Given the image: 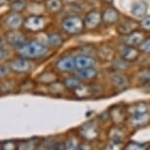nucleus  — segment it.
Segmentation results:
<instances>
[{"mask_svg":"<svg viewBox=\"0 0 150 150\" xmlns=\"http://www.w3.org/2000/svg\"><path fill=\"white\" fill-rule=\"evenodd\" d=\"M148 150H150V146H149V148H148Z\"/></svg>","mask_w":150,"mask_h":150,"instance_id":"79ce46f5","label":"nucleus"},{"mask_svg":"<svg viewBox=\"0 0 150 150\" xmlns=\"http://www.w3.org/2000/svg\"><path fill=\"white\" fill-rule=\"evenodd\" d=\"M10 56V49L6 44H0V61L5 60Z\"/></svg>","mask_w":150,"mask_h":150,"instance_id":"c85d7f7f","label":"nucleus"},{"mask_svg":"<svg viewBox=\"0 0 150 150\" xmlns=\"http://www.w3.org/2000/svg\"><path fill=\"white\" fill-rule=\"evenodd\" d=\"M104 1L107 2V3H112V2L114 1V0H104Z\"/></svg>","mask_w":150,"mask_h":150,"instance_id":"ea45409f","label":"nucleus"},{"mask_svg":"<svg viewBox=\"0 0 150 150\" xmlns=\"http://www.w3.org/2000/svg\"><path fill=\"white\" fill-rule=\"evenodd\" d=\"M26 3L25 1L23 0H16L14 1L12 4H11V8H12L13 12L15 13H20V12H23L25 9H26Z\"/></svg>","mask_w":150,"mask_h":150,"instance_id":"a878e982","label":"nucleus"},{"mask_svg":"<svg viewBox=\"0 0 150 150\" xmlns=\"http://www.w3.org/2000/svg\"><path fill=\"white\" fill-rule=\"evenodd\" d=\"M76 150H91V148L88 145H86V144H81V145L77 146Z\"/></svg>","mask_w":150,"mask_h":150,"instance_id":"58836bf2","label":"nucleus"},{"mask_svg":"<svg viewBox=\"0 0 150 150\" xmlns=\"http://www.w3.org/2000/svg\"><path fill=\"white\" fill-rule=\"evenodd\" d=\"M14 1H16V0H0V6H3V5H11Z\"/></svg>","mask_w":150,"mask_h":150,"instance_id":"4c0bfd02","label":"nucleus"},{"mask_svg":"<svg viewBox=\"0 0 150 150\" xmlns=\"http://www.w3.org/2000/svg\"><path fill=\"white\" fill-rule=\"evenodd\" d=\"M111 81H112L113 86L120 89L126 88V87H128L129 86L128 78L124 75H114L111 79Z\"/></svg>","mask_w":150,"mask_h":150,"instance_id":"aec40b11","label":"nucleus"},{"mask_svg":"<svg viewBox=\"0 0 150 150\" xmlns=\"http://www.w3.org/2000/svg\"><path fill=\"white\" fill-rule=\"evenodd\" d=\"M24 23L23 17L19 13H12L5 20V25L11 30H17Z\"/></svg>","mask_w":150,"mask_h":150,"instance_id":"2eb2a0df","label":"nucleus"},{"mask_svg":"<svg viewBox=\"0 0 150 150\" xmlns=\"http://www.w3.org/2000/svg\"><path fill=\"white\" fill-rule=\"evenodd\" d=\"M55 67L57 68V70L61 71V72H71L74 69H76L75 58L71 57V56L62 57L56 62Z\"/></svg>","mask_w":150,"mask_h":150,"instance_id":"6e6552de","label":"nucleus"},{"mask_svg":"<svg viewBox=\"0 0 150 150\" xmlns=\"http://www.w3.org/2000/svg\"><path fill=\"white\" fill-rule=\"evenodd\" d=\"M147 11H148V4L146 1L143 0H138L132 3L131 12L135 17H143L146 15Z\"/></svg>","mask_w":150,"mask_h":150,"instance_id":"ddd939ff","label":"nucleus"},{"mask_svg":"<svg viewBox=\"0 0 150 150\" xmlns=\"http://www.w3.org/2000/svg\"><path fill=\"white\" fill-rule=\"evenodd\" d=\"M47 51L48 47L46 44L38 40H33L27 42L24 45H22L21 47H19L18 54L22 58L32 60V59H38L43 57Z\"/></svg>","mask_w":150,"mask_h":150,"instance_id":"f257e3e1","label":"nucleus"},{"mask_svg":"<svg viewBox=\"0 0 150 150\" xmlns=\"http://www.w3.org/2000/svg\"><path fill=\"white\" fill-rule=\"evenodd\" d=\"M81 134L86 140H94L98 137L99 131L94 124L88 123L83 127V129H81Z\"/></svg>","mask_w":150,"mask_h":150,"instance_id":"f8f14e48","label":"nucleus"},{"mask_svg":"<svg viewBox=\"0 0 150 150\" xmlns=\"http://www.w3.org/2000/svg\"><path fill=\"white\" fill-rule=\"evenodd\" d=\"M140 81H142L143 83H150V70H143L142 72L139 73L138 76Z\"/></svg>","mask_w":150,"mask_h":150,"instance_id":"c756f323","label":"nucleus"},{"mask_svg":"<svg viewBox=\"0 0 150 150\" xmlns=\"http://www.w3.org/2000/svg\"><path fill=\"white\" fill-rule=\"evenodd\" d=\"M124 150H146V146L142 143L131 142L128 145H126Z\"/></svg>","mask_w":150,"mask_h":150,"instance_id":"cd10ccee","label":"nucleus"},{"mask_svg":"<svg viewBox=\"0 0 150 150\" xmlns=\"http://www.w3.org/2000/svg\"><path fill=\"white\" fill-rule=\"evenodd\" d=\"M125 115H126V112H125L124 108L120 106H114L110 110V116H111L112 120L116 123L123 122L125 120Z\"/></svg>","mask_w":150,"mask_h":150,"instance_id":"412c9836","label":"nucleus"},{"mask_svg":"<svg viewBox=\"0 0 150 150\" xmlns=\"http://www.w3.org/2000/svg\"><path fill=\"white\" fill-rule=\"evenodd\" d=\"M75 63H76V69L83 70V69H86V68L94 67L96 61L91 55L81 54L75 58Z\"/></svg>","mask_w":150,"mask_h":150,"instance_id":"0eeeda50","label":"nucleus"},{"mask_svg":"<svg viewBox=\"0 0 150 150\" xmlns=\"http://www.w3.org/2000/svg\"><path fill=\"white\" fill-rule=\"evenodd\" d=\"M144 39H145L144 33L140 32V30H135V32L126 35L125 44L129 45V46H137V45H140L142 43Z\"/></svg>","mask_w":150,"mask_h":150,"instance_id":"9b49d317","label":"nucleus"},{"mask_svg":"<svg viewBox=\"0 0 150 150\" xmlns=\"http://www.w3.org/2000/svg\"><path fill=\"white\" fill-rule=\"evenodd\" d=\"M65 86H66L67 88L69 89H73L75 90L77 87H79L81 86V83L79 81V79H76V78H69V79H66L65 80Z\"/></svg>","mask_w":150,"mask_h":150,"instance_id":"393cba45","label":"nucleus"},{"mask_svg":"<svg viewBox=\"0 0 150 150\" xmlns=\"http://www.w3.org/2000/svg\"><path fill=\"white\" fill-rule=\"evenodd\" d=\"M139 50L144 53H150V38L144 39L142 43L139 45Z\"/></svg>","mask_w":150,"mask_h":150,"instance_id":"7c9ffc66","label":"nucleus"},{"mask_svg":"<svg viewBox=\"0 0 150 150\" xmlns=\"http://www.w3.org/2000/svg\"><path fill=\"white\" fill-rule=\"evenodd\" d=\"M132 124L135 125V126H142V125H145L147 122L149 121L148 112L132 115Z\"/></svg>","mask_w":150,"mask_h":150,"instance_id":"4be33fe9","label":"nucleus"},{"mask_svg":"<svg viewBox=\"0 0 150 150\" xmlns=\"http://www.w3.org/2000/svg\"><path fill=\"white\" fill-rule=\"evenodd\" d=\"M44 6L50 13H57L63 8L62 0H44Z\"/></svg>","mask_w":150,"mask_h":150,"instance_id":"6ab92c4d","label":"nucleus"},{"mask_svg":"<svg viewBox=\"0 0 150 150\" xmlns=\"http://www.w3.org/2000/svg\"><path fill=\"white\" fill-rule=\"evenodd\" d=\"M95 93V90L93 88V86H86V84H81L80 86L77 87L75 89V94L78 97L81 98H87L92 96Z\"/></svg>","mask_w":150,"mask_h":150,"instance_id":"f3484780","label":"nucleus"},{"mask_svg":"<svg viewBox=\"0 0 150 150\" xmlns=\"http://www.w3.org/2000/svg\"><path fill=\"white\" fill-rule=\"evenodd\" d=\"M132 115L135 114H141V113H146L147 112V105L143 102H139L137 105H134L131 110Z\"/></svg>","mask_w":150,"mask_h":150,"instance_id":"bb28decb","label":"nucleus"},{"mask_svg":"<svg viewBox=\"0 0 150 150\" xmlns=\"http://www.w3.org/2000/svg\"><path fill=\"white\" fill-rule=\"evenodd\" d=\"M77 148V141L75 139H71L66 145V150H76Z\"/></svg>","mask_w":150,"mask_h":150,"instance_id":"f704fd0d","label":"nucleus"},{"mask_svg":"<svg viewBox=\"0 0 150 150\" xmlns=\"http://www.w3.org/2000/svg\"><path fill=\"white\" fill-rule=\"evenodd\" d=\"M9 74V69L6 66H0V78H4Z\"/></svg>","mask_w":150,"mask_h":150,"instance_id":"c9c22d12","label":"nucleus"},{"mask_svg":"<svg viewBox=\"0 0 150 150\" xmlns=\"http://www.w3.org/2000/svg\"><path fill=\"white\" fill-rule=\"evenodd\" d=\"M140 26L143 30H150V16L145 17L143 20H141Z\"/></svg>","mask_w":150,"mask_h":150,"instance_id":"473e14b6","label":"nucleus"},{"mask_svg":"<svg viewBox=\"0 0 150 150\" xmlns=\"http://www.w3.org/2000/svg\"><path fill=\"white\" fill-rule=\"evenodd\" d=\"M7 41L13 46L21 47L22 45L27 43V38L23 33L14 30V32H11L7 35Z\"/></svg>","mask_w":150,"mask_h":150,"instance_id":"4468645a","label":"nucleus"},{"mask_svg":"<svg viewBox=\"0 0 150 150\" xmlns=\"http://www.w3.org/2000/svg\"><path fill=\"white\" fill-rule=\"evenodd\" d=\"M83 22H84V27L86 29L94 30L102 22V14L98 12V11H90V12L86 14Z\"/></svg>","mask_w":150,"mask_h":150,"instance_id":"20e7f679","label":"nucleus"},{"mask_svg":"<svg viewBox=\"0 0 150 150\" xmlns=\"http://www.w3.org/2000/svg\"><path fill=\"white\" fill-rule=\"evenodd\" d=\"M25 28L30 32H40L45 27V19L41 16L32 15L24 21Z\"/></svg>","mask_w":150,"mask_h":150,"instance_id":"7ed1b4c3","label":"nucleus"},{"mask_svg":"<svg viewBox=\"0 0 150 150\" xmlns=\"http://www.w3.org/2000/svg\"><path fill=\"white\" fill-rule=\"evenodd\" d=\"M120 19V14L118 10L113 7H107L102 12V21L106 25H113Z\"/></svg>","mask_w":150,"mask_h":150,"instance_id":"9d476101","label":"nucleus"},{"mask_svg":"<svg viewBox=\"0 0 150 150\" xmlns=\"http://www.w3.org/2000/svg\"><path fill=\"white\" fill-rule=\"evenodd\" d=\"M67 1H70V2H73V1H76V0H67Z\"/></svg>","mask_w":150,"mask_h":150,"instance_id":"a19ab883","label":"nucleus"},{"mask_svg":"<svg viewBox=\"0 0 150 150\" xmlns=\"http://www.w3.org/2000/svg\"><path fill=\"white\" fill-rule=\"evenodd\" d=\"M122 59H124L127 62H134L139 57V50L137 49L134 46L129 45H124L121 49Z\"/></svg>","mask_w":150,"mask_h":150,"instance_id":"1a4fd4ad","label":"nucleus"},{"mask_svg":"<svg viewBox=\"0 0 150 150\" xmlns=\"http://www.w3.org/2000/svg\"><path fill=\"white\" fill-rule=\"evenodd\" d=\"M47 40H48V44L50 46L54 47V48H57V47H60L62 44H63V38L62 36L59 35V33H50L47 38Z\"/></svg>","mask_w":150,"mask_h":150,"instance_id":"5701e85b","label":"nucleus"},{"mask_svg":"<svg viewBox=\"0 0 150 150\" xmlns=\"http://www.w3.org/2000/svg\"><path fill=\"white\" fill-rule=\"evenodd\" d=\"M10 68L16 73H28L33 69V63L26 58H19L10 63Z\"/></svg>","mask_w":150,"mask_h":150,"instance_id":"39448f33","label":"nucleus"},{"mask_svg":"<svg viewBox=\"0 0 150 150\" xmlns=\"http://www.w3.org/2000/svg\"><path fill=\"white\" fill-rule=\"evenodd\" d=\"M52 150H66V145H65L63 142L57 143V144H55V145H53Z\"/></svg>","mask_w":150,"mask_h":150,"instance_id":"e433bc0d","label":"nucleus"},{"mask_svg":"<svg viewBox=\"0 0 150 150\" xmlns=\"http://www.w3.org/2000/svg\"><path fill=\"white\" fill-rule=\"evenodd\" d=\"M106 150H124V148H123V145H122L121 141L113 140L112 142L107 146Z\"/></svg>","mask_w":150,"mask_h":150,"instance_id":"2f4dec72","label":"nucleus"},{"mask_svg":"<svg viewBox=\"0 0 150 150\" xmlns=\"http://www.w3.org/2000/svg\"><path fill=\"white\" fill-rule=\"evenodd\" d=\"M98 55L103 61H112L114 60L115 52L108 45H101L98 49Z\"/></svg>","mask_w":150,"mask_h":150,"instance_id":"dca6fc26","label":"nucleus"},{"mask_svg":"<svg viewBox=\"0 0 150 150\" xmlns=\"http://www.w3.org/2000/svg\"><path fill=\"white\" fill-rule=\"evenodd\" d=\"M115 67L117 68V69H119V70L127 69V68H128V65H127V61H125L124 59H122V60H120V61H117V62H116Z\"/></svg>","mask_w":150,"mask_h":150,"instance_id":"72a5a7b5","label":"nucleus"},{"mask_svg":"<svg viewBox=\"0 0 150 150\" xmlns=\"http://www.w3.org/2000/svg\"><path fill=\"white\" fill-rule=\"evenodd\" d=\"M137 28H138L137 22H135L134 20L128 19V20H125V21H123L118 25L117 32L120 33V35H128L129 33L137 30Z\"/></svg>","mask_w":150,"mask_h":150,"instance_id":"423d86ee","label":"nucleus"},{"mask_svg":"<svg viewBox=\"0 0 150 150\" xmlns=\"http://www.w3.org/2000/svg\"><path fill=\"white\" fill-rule=\"evenodd\" d=\"M109 137L114 141H121L124 138V134L119 128H112L109 132Z\"/></svg>","mask_w":150,"mask_h":150,"instance_id":"b1692460","label":"nucleus"},{"mask_svg":"<svg viewBox=\"0 0 150 150\" xmlns=\"http://www.w3.org/2000/svg\"><path fill=\"white\" fill-rule=\"evenodd\" d=\"M62 30L68 35H79L83 30L84 22L79 16L73 15L66 17L61 24Z\"/></svg>","mask_w":150,"mask_h":150,"instance_id":"f03ea898","label":"nucleus"},{"mask_svg":"<svg viewBox=\"0 0 150 150\" xmlns=\"http://www.w3.org/2000/svg\"><path fill=\"white\" fill-rule=\"evenodd\" d=\"M97 74H98L97 71L93 67L86 68V69L79 70L78 78L83 81H90V80H94V79L97 77Z\"/></svg>","mask_w":150,"mask_h":150,"instance_id":"a211bd4d","label":"nucleus"}]
</instances>
